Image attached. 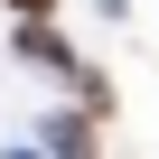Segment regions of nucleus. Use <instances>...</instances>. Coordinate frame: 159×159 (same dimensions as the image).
Masks as SVG:
<instances>
[{
	"label": "nucleus",
	"mask_w": 159,
	"mask_h": 159,
	"mask_svg": "<svg viewBox=\"0 0 159 159\" xmlns=\"http://www.w3.org/2000/svg\"><path fill=\"white\" fill-rule=\"evenodd\" d=\"M66 94L84 103V112H112V75H103V66H84V75H75V84H66Z\"/></svg>",
	"instance_id": "obj_3"
},
{
	"label": "nucleus",
	"mask_w": 159,
	"mask_h": 159,
	"mask_svg": "<svg viewBox=\"0 0 159 159\" xmlns=\"http://www.w3.org/2000/svg\"><path fill=\"white\" fill-rule=\"evenodd\" d=\"M19 66H38V75H56V84H75V75H84V56H75V38L56 28V19H19Z\"/></svg>",
	"instance_id": "obj_1"
},
{
	"label": "nucleus",
	"mask_w": 159,
	"mask_h": 159,
	"mask_svg": "<svg viewBox=\"0 0 159 159\" xmlns=\"http://www.w3.org/2000/svg\"><path fill=\"white\" fill-rule=\"evenodd\" d=\"M10 19H56V0H10Z\"/></svg>",
	"instance_id": "obj_4"
},
{
	"label": "nucleus",
	"mask_w": 159,
	"mask_h": 159,
	"mask_svg": "<svg viewBox=\"0 0 159 159\" xmlns=\"http://www.w3.org/2000/svg\"><path fill=\"white\" fill-rule=\"evenodd\" d=\"M94 122H103V112H84V103H75V112H56V122H47L56 159H94Z\"/></svg>",
	"instance_id": "obj_2"
}]
</instances>
